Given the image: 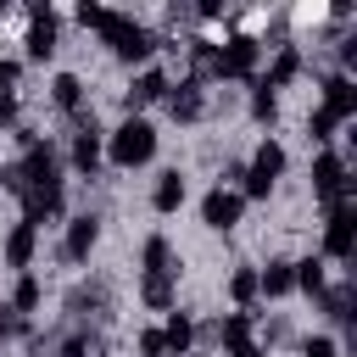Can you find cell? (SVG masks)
<instances>
[{
    "label": "cell",
    "instance_id": "obj_32",
    "mask_svg": "<svg viewBox=\"0 0 357 357\" xmlns=\"http://www.w3.org/2000/svg\"><path fill=\"white\" fill-rule=\"evenodd\" d=\"M17 84H22V61L0 56V95H17Z\"/></svg>",
    "mask_w": 357,
    "mask_h": 357
},
{
    "label": "cell",
    "instance_id": "obj_16",
    "mask_svg": "<svg viewBox=\"0 0 357 357\" xmlns=\"http://www.w3.org/2000/svg\"><path fill=\"white\" fill-rule=\"evenodd\" d=\"M324 112H329L335 123L357 117V84H351V73H329V78H324Z\"/></svg>",
    "mask_w": 357,
    "mask_h": 357
},
{
    "label": "cell",
    "instance_id": "obj_6",
    "mask_svg": "<svg viewBox=\"0 0 357 357\" xmlns=\"http://www.w3.org/2000/svg\"><path fill=\"white\" fill-rule=\"evenodd\" d=\"M17 167H22L28 190H33V184H67V178H61V145H56V139H39V145H28V151L17 156Z\"/></svg>",
    "mask_w": 357,
    "mask_h": 357
},
{
    "label": "cell",
    "instance_id": "obj_27",
    "mask_svg": "<svg viewBox=\"0 0 357 357\" xmlns=\"http://www.w3.org/2000/svg\"><path fill=\"white\" fill-rule=\"evenodd\" d=\"M39 301H45V284H39V273H33V268H28V273H17V290H11V312H17V318H28Z\"/></svg>",
    "mask_w": 357,
    "mask_h": 357
},
{
    "label": "cell",
    "instance_id": "obj_40",
    "mask_svg": "<svg viewBox=\"0 0 357 357\" xmlns=\"http://www.w3.org/2000/svg\"><path fill=\"white\" fill-rule=\"evenodd\" d=\"M229 357H268V351H262V346H257V340H245V346H234V351H229Z\"/></svg>",
    "mask_w": 357,
    "mask_h": 357
},
{
    "label": "cell",
    "instance_id": "obj_31",
    "mask_svg": "<svg viewBox=\"0 0 357 357\" xmlns=\"http://www.w3.org/2000/svg\"><path fill=\"white\" fill-rule=\"evenodd\" d=\"M307 139H312V145H324V151H329V139H335V117H329V112H324V106H318V112H307Z\"/></svg>",
    "mask_w": 357,
    "mask_h": 357
},
{
    "label": "cell",
    "instance_id": "obj_24",
    "mask_svg": "<svg viewBox=\"0 0 357 357\" xmlns=\"http://www.w3.org/2000/svg\"><path fill=\"white\" fill-rule=\"evenodd\" d=\"M290 268H296V290L318 301L324 284H329V262H324V257H301V262H290Z\"/></svg>",
    "mask_w": 357,
    "mask_h": 357
},
{
    "label": "cell",
    "instance_id": "obj_2",
    "mask_svg": "<svg viewBox=\"0 0 357 357\" xmlns=\"http://www.w3.org/2000/svg\"><path fill=\"white\" fill-rule=\"evenodd\" d=\"M106 156H112V167H123V173L145 167V162L156 156V128H151L145 117H123V123L106 134Z\"/></svg>",
    "mask_w": 357,
    "mask_h": 357
},
{
    "label": "cell",
    "instance_id": "obj_21",
    "mask_svg": "<svg viewBox=\"0 0 357 357\" xmlns=\"http://www.w3.org/2000/svg\"><path fill=\"white\" fill-rule=\"evenodd\" d=\"M284 162H290V156H284V145H279V139L268 134V139H262V145L251 151V162H245V173H257L262 184H273V178L284 173Z\"/></svg>",
    "mask_w": 357,
    "mask_h": 357
},
{
    "label": "cell",
    "instance_id": "obj_25",
    "mask_svg": "<svg viewBox=\"0 0 357 357\" xmlns=\"http://www.w3.org/2000/svg\"><path fill=\"white\" fill-rule=\"evenodd\" d=\"M184 50H190V73H184V78L206 84L212 67H218V39H184Z\"/></svg>",
    "mask_w": 357,
    "mask_h": 357
},
{
    "label": "cell",
    "instance_id": "obj_33",
    "mask_svg": "<svg viewBox=\"0 0 357 357\" xmlns=\"http://www.w3.org/2000/svg\"><path fill=\"white\" fill-rule=\"evenodd\" d=\"M139 357H167V340H162V329H139Z\"/></svg>",
    "mask_w": 357,
    "mask_h": 357
},
{
    "label": "cell",
    "instance_id": "obj_19",
    "mask_svg": "<svg viewBox=\"0 0 357 357\" xmlns=\"http://www.w3.org/2000/svg\"><path fill=\"white\" fill-rule=\"evenodd\" d=\"M290 290H296V268H290V257H268V268H257V296L279 301V296H290Z\"/></svg>",
    "mask_w": 357,
    "mask_h": 357
},
{
    "label": "cell",
    "instance_id": "obj_34",
    "mask_svg": "<svg viewBox=\"0 0 357 357\" xmlns=\"http://www.w3.org/2000/svg\"><path fill=\"white\" fill-rule=\"evenodd\" d=\"M301 357H340V346H335L329 335H312V340L301 346Z\"/></svg>",
    "mask_w": 357,
    "mask_h": 357
},
{
    "label": "cell",
    "instance_id": "obj_35",
    "mask_svg": "<svg viewBox=\"0 0 357 357\" xmlns=\"http://www.w3.org/2000/svg\"><path fill=\"white\" fill-rule=\"evenodd\" d=\"M78 22L100 33V28H106V6H89V0H84V6H78Z\"/></svg>",
    "mask_w": 357,
    "mask_h": 357
},
{
    "label": "cell",
    "instance_id": "obj_8",
    "mask_svg": "<svg viewBox=\"0 0 357 357\" xmlns=\"http://www.w3.org/2000/svg\"><path fill=\"white\" fill-rule=\"evenodd\" d=\"M240 218H245V201H240L229 184H212V190L201 195V223H206L212 234H229Z\"/></svg>",
    "mask_w": 357,
    "mask_h": 357
},
{
    "label": "cell",
    "instance_id": "obj_22",
    "mask_svg": "<svg viewBox=\"0 0 357 357\" xmlns=\"http://www.w3.org/2000/svg\"><path fill=\"white\" fill-rule=\"evenodd\" d=\"M162 340H167V357H190V346H195V318L173 307L167 324H162Z\"/></svg>",
    "mask_w": 357,
    "mask_h": 357
},
{
    "label": "cell",
    "instance_id": "obj_37",
    "mask_svg": "<svg viewBox=\"0 0 357 357\" xmlns=\"http://www.w3.org/2000/svg\"><path fill=\"white\" fill-rule=\"evenodd\" d=\"M262 340H268V346L290 340V324H284V318H268V324H262Z\"/></svg>",
    "mask_w": 357,
    "mask_h": 357
},
{
    "label": "cell",
    "instance_id": "obj_20",
    "mask_svg": "<svg viewBox=\"0 0 357 357\" xmlns=\"http://www.w3.org/2000/svg\"><path fill=\"white\" fill-rule=\"evenodd\" d=\"M351 307H357V284L351 279H340V284H324V296H318V312L329 318V324H351Z\"/></svg>",
    "mask_w": 357,
    "mask_h": 357
},
{
    "label": "cell",
    "instance_id": "obj_18",
    "mask_svg": "<svg viewBox=\"0 0 357 357\" xmlns=\"http://www.w3.org/2000/svg\"><path fill=\"white\" fill-rule=\"evenodd\" d=\"M184 195H190V184H184V173H178V167L156 173V184H151V206H156L162 218H173V212L184 206Z\"/></svg>",
    "mask_w": 357,
    "mask_h": 357
},
{
    "label": "cell",
    "instance_id": "obj_3",
    "mask_svg": "<svg viewBox=\"0 0 357 357\" xmlns=\"http://www.w3.org/2000/svg\"><path fill=\"white\" fill-rule=\"evenodd\" d=\"M257 61H262V39H251V33H229V39L218 45V67H212V78H218V84H251V78H257Z\"/></svg>",
    "mask_w": 357,
    "mask_h": 357
},
{
    "label": "cell",
    "instance_id": "obj_4",
    "mask_svg": "<svg viewBox=\"0 0 357 357\" xmlns=\"http://www.w3.org/2000/svg\"><path fill=\"white\" fill-rule=\"evenodd\" d=\"M312 195L324 206L351 201V162H346V151H318L312 156Z\"/></svg>",
    "mask_w": 357,
    "mask_h": 357
},
{
    "label": "cell",
    "instance_id": "obj_14",
    "mask_svg": "<svg viewBox=\"0 0 357 357\" xmlns=\"http://www.w3.org/2000/svg\"><path fill=\"white\" fill-rule=\"evenodd\" d=\"M178 251H173V240L167 234H145V245H139V273H151V279H178Z\"/></svg>",
    "mask_w": 357,
    "mask_h": 357
},
{
    "label": "cell",
    "instance_id": "obj_41",
    "mask_svg": "<svg viewBox=\"0 0 357 357\" xmlns=\"http://www.w3.org/2000/svg\"><path fill=\"white\" fill-rule=\"evenodd\" d=\"M0 17H6V0H0Z\"/></svg>",
    "mask_w": 357,
    "mask_h": 357
},
{
    "label": "cell",
    "instance_id": "obj_38",
    "mask_svg": "<svg viewBox=\"0 0 357 357\" xmlns=\"http://www.w3.org/2000/svg\"><path fill=\"white\" fill-rule=\"evenodd\" d=\"M11 139H17V145H22V151H28V145H39V139H45V134H39V128H28V123H17V128H11Z\"/></svg>",
    "mask_w": 357,
    "mask_h": 357
},
{
    "label": "cell",
    "instance_id": "obj_39",
    "mask_svg": "<svg viewBox=\"0 0 357 357\" xmlns=\"http://www.w3.org/2000/svg\"><path fill=\"white\" fill-rule=\"evenodd\" d=\"M195 340H201V346H218V318H206V324H195Z\"/></svg>",
    "mask_w": 357,
    "mask_h": 357
},
{
    "label": "cell",
    "instance_id": "obj_1",
    "mask_svg": "<svg viewBox=\"0 0 357 357\" xmlns=\"http://www.w3.org/2000/svg\"><path fill=\"white\" fill-rule=\"evenodd\" d=\"M100 39H106V50H112L117 61H128V67L151 61V56L167 45V33H156V28L134 22L128 11H106V28H100Z\"/></svg>",
    "mask_w": 357,
    "mask_h": 357
},
{
    "label": "cell",
    "instance_id": "obj_36",
    "mask_svg": "<svg viewBox=\"0 0 357 357\" xmlns=\"http://www.w3.org/2000/svg\"><path fill=\"white\" fill-rule=\"evenodd\" d=\"M22 123V106H17V95H0V128H17Z\"/></svg>",
    "mask_w": 357,
    "mask_h": 357
},
{
    "label": "cell",
    "instance_id": "obj_28",
    "mask_svg": "<svg viewBox=\"0 0 357 357\" xmlns=\"http://www.w3.org/2000/svg\"><path fill=\"white\" fill-rule=\"evenodd\" d=\"M50 100H56L61 112H78V106H84V78H78V73H56V78H50Z\"/></svg>",
    "mask_w": 357,
    "mask_h": 357
},
{
    "label": "cell",
    "instance_id": "obj_12",
    "mask_svg": "<svg viewBox=\"0 0 357 357\" xmlns=\"http://www.w3.org/2000/svg\"><path fill=\"white\" fill-rule=\"evenodd\" d=\"M95 240H100V218L95 212H78V218H67V234H61V262H89V251H95Z\"/></svg>",
    "mask_w": 357,
    "mask_h": 357
},
{
    "label": "cell",
    "instance_id": "obj_7",
    "mask_svg": "<svg viewBox=\"0 0 357 357\" xmlns=\"http://www.w3.org/2000/svg\"><path fill=\"white\" fill-rule=\"evenodd\" d=\"M17 201H22V223L45 229V223H56V218L67 212V184H33V190H22Z\"/></svg>",
    "mask_w": 357,
    "mask_h": 357
},
{
    "label": "cell",
    "instance_id": "obj_26",
    "mask_svg": "<svg viewBox=\"0 0 357 357\" xmlns=\"http://www.w3.org/2000/svg\"><path fill=\"white\" fill-rule=\"evenodd\" d=\"M251 329H257V312H223V318H218V346L234 351V346L251 340Z\"/></svg>",
    "mask_w": 357,
    "mask_h": 357
},
{
    "label": "cell",
    "instance_id": "obj_23",
    "mask_svg": "<svg viewBox=\"0 0 357 357\" xmlns=\"http://www.w3.org/2000/svg\"><path fill=\"white\" fill-rule=\"evenodd\" d=\"M139 301H145L151 312H173V307H178V279H151V273H139Z\"/></svg>",
    "mask_w": 357,
    "mask_h": 357
},
{
    "label": "cell",
    "instance_id": "obj_13",
    "mask_svg": "<svg viewBox=\"0 0 357 357\" xmlns=\"http://www.w3.org/2000/svg\"><path fill=\"white\" fill-rule=\"evenodd\" d=\"M167 117L173 123H201L206 117V84H195V78H178L173 89H167Z\"/></svg>",
    "mask_w": 357,
    "mask_h": 357
},
{
    "label": "cell",
    "instance_id": "obj_5",
    "mask_svg": "<svg viewBox=\"0 0 357 357\" xmlns=\"http://www.w3.org/2000/svg\"><path fill=\"white\" fill-rule=\"evenodd\" d=\"M100 318H112V284L106 279L73 284L67 301H61V324H100Z\"/></svg>",
    "mask_w": 357,
    "mask_h": 357
},
{
    "label": "cell",
    "instance_id": "obj_15",
    "mask_svg": "<svg viewBox=\"0 0 357 357\" xmlns=\"http://www.w3.org/2000/svg\"><path fill=\"white\" fill-rule=\"evenodd\" d=\"M0 257H6V268L28 273L33 257H39V229H33V223H11V234L0 240Z\"/></svg>",
    "mask_w": 357,
    "mask_h": 357
},
{
    "label": "cell",
    "instance_id": "obj_9",
    "mask_svg": "<svg viewBox=\"0 0 357 357\" xmlns=\"http://www.w3.org/2000/svg\"><path fill=\"white\" fill-rule=\"evenodd\" d=\"M351 245H357V206L340 201V206H329V223H324V257L346 262Z\"/></svg>",
    "mask_w": 357,
    "mask_h": 357
},
{
    "label": "cell",
    "instance_id": "obj_11",
    "mask_svg": "<svg viewBox=\"0 0 357 357\" xmlns=\"http://www.w3.org/2000/svg\"><path fill=\"white\" fill-rule=\"evenodd\" d=\"M167 89H173V73H167V67H145V73L128 84V95H123V112H128V117H139L145 106L167 100Z\"/></svg>",
    "mask_w": 357,
    "mask_h": 357
},
{
    "label": "cell",
    "instance_id": "obj_29",
    "mask_svg": "<svg viewBox=\"0 0 357 357\" xmlns=\"http://www.w3.org/2000/svg\"><path fill=\"white\" fill-rule=\"evenodd\" d=\"M251 117H257L262 128H273V123H279V95H273L262 78H251Z\"/></svg>",
    "mask_w": 357,
    "mask_h": 357
},
{
    "label": "cell",
    "instance_id": "obj_30",
    "mask_svg": "<svg viewBox=\"0 0 357 357\" xmlns=\"http://www.w3.org/2000/svg\"><path fill=\"white\" fill-rule=\"evenodd\" d=\"M229 301H234V312H251V301H257V268H234L229 273Z\"/></svg>",
    "mask_w": 357,
    "mask_h": 357
},
{
    "label": "cell",
    "instance_id": "obj_17",
    "mask_svg": "<svg viewBox=\"0 0 357 357\" xmlns=\"http://www.w3.org/2000/svg\"><path fill=\"white\" fill-rule=\"evenodd\" d=\"M301 67H307V61H301V45H273V61H268L262 84H268V89L279 95L284 84H296V78H301Z\"/></svg>",
    "mask_w": 357,
    "mask_h": 357
},
{
    "label": "cell",
    "instance_id": "obj_10",
    "mask_svg": "<svg viewBox=\"0 0 357 357\" xmlns=\"http://www.w3.org/2000/svg\"><path fill=\"white\" fill-rule=\"evenodd\" d=\"M56 39H61L56 11H50V6H33V11H28V39H22L28 61H50V56H56Z\"/></svg>",
    "mask_w": 357,
    "mask_h": 357
}]
</instances>
